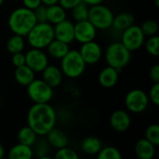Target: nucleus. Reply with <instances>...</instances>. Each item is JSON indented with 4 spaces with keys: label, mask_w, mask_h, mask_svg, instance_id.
<instances>
[{
    "label": "nucleus",
    "mask_w": 159,
    "mask_h": 159,
    "mask_svg": "<svg viewBox=\"0 0 159 159\" xmlns=\"http://www.w3.org/2000/svg\"><path fill=\"white\" fill-rule=\"evenodd\" d=\"M57 122L55 109L48 103H34L27 114V125L38 135L46 136Z\"/></svg>",
    "instance_id": "obj_1"
},
{
    "label": "nucleus",
    "mask_w": 159,
    "mask_h": 159,
    "mask_svg": "<svg viewBox=\"0 0 159 159\" xmlns=\"http://www.w3.org/2000/svg\"><path fill=\"white\" fill-rule=\"evenodd\" d=\"M36 22L34 11L23 6L13 9L7 20V25L10 31L15 34H20L24 37Z\"/></svg>",
    "instance_id": "obj_2"
},
{
    "label": "nucleus",
    "mask_w": 159,
    "mask_h": 159,
    "mask_svg": "<svg viewBox=\"0 0 159 159\" xmlns=\"http://www.w3.org/2000/svg\"><path fill=\"white\" fill-rule=\"evenodd\" d=\"M31 48L45 49L55 38L53 25L45 22H36L25 36Z\"/></svg>",
    "instance_id": "obj_3"
},
{
    "label": "nucleus",
    "mask_w": 159,
    "mask_h": 159,
    "mask_svg": "<svg viewBox=\"0 0 159 159\" xmlns=\"http://www.w3.org/2000/svg\"><path fill=\"white\" fill-rule=\"evenodd\" d=\"M103 56L107 65L112 66L120 72L129 63L131 60V51H129L120 41H115L106 48Z\"/></svg>",
    "instance_id": "obj_4"
},
{
    "label": "nucleus",
    "mask_w": 159,
    "mask_h": 159,
    "mask_svg": "<svg viewBox=\"0 0 159 159\" xmlns=\"http://www.w3.org/2000/svg\"><path fill=\"white\" fill-rule=\"evenodd\" d=\"M87 64L81 57L80 53L76 49H69V51L61 59V70L63 76L68 78H77L81 76Z\"/></svg>",
    "instance_id": "obj_5"
},
{
    "label": "nucleus",
    "mask_w": 159,
    "mask_h": 159,
    "mask_svg": "<svg viewBox=\"0 0 159 159\" xmlns=\"http://www.w3.org/2000/svg\"><path fill=\"white\" fill-rule=\"evenodd\" d=\"M114 13L108 7L99 4L89 7L88 20L97 30H108L112 27Z\"/></svg>",
    "instance_id": "obj_6"
},
{
    "label": "nucleus",
    "mask_w": 159,
    "mask_h": 159,
    "mask_svg": "<svg viewBox=\"0 0 159 159\" xmlns=\"http://www.w3.org/2000/svg\"><path fill=\"white\" fill-rule=\"evenodd\" d=\"M26 88L28 97L34 103H48L54 95V89L42 78H34Z\"/></svg>",
    "instance_id": "obj_7"
},
{
    "label": "nucleus",
    "mask_w": 159,
    "mask_h": 159,
    "mask_svg": "<svg viewBox=\"0 0 159 159\" xmlns=\"http://www.w3.org/2000/svg\"><path fill=\"white\" fill-rule=\"evenodd\" d=\"M148 94L139 89L129 91L125 97V106L127 110L133 114H141L144 112L149 105Z\"/></svg>",
    "instance_id": "obj_8"
},
{
    "label": "nucleus",
    "mask_w": 159,
    "mask_h": 159,
    "mask_svg": "<svg viewBox=\"0 0 159 159\" xmlns=\"http://www.w3.org/2000/svg\"><path fill=\"white\" fill-rule=\"evenodd\" d=\"M121 33L122 34L120 42L129 51H136L143 46L146 36L144 35L139 25L133 23Z\"/></svg>",
    "instance_id": "obj_9"
},
{
    "label": "nucleus",
    "mask_w": 159,
    "mask_h": 159,
    "mask_svg": "<svg viewBox=\"0 0 159 159\" xmlns=\"http://www.w3.org/2000/svg\"><path fill=\"white\" fill-rule=\"evenodd\" d=\"M25 64L35 74L41 73L48 64V55L40 48H32L25 53Z\"/></svg>",
    "instance_id": "obj_10"
},
{
    "label": "nucleus",
    "mask_w": 159,
    "mask_h": 159,
    "mask_svg": "<svg viewBox=\"0 0 159 159\" xmlns=\"http://www.w3.org/2000/svg\"><path fill=\"white\" fill-rule=\"evenodd\" d=\"M78 51L87 65H94L98 63L103 56L101 45L94 40L81 44Z\"/></svg>",
    "instance_id": "obj_11"
},
{
    "label": "nucleus",
    "mask_w": 159,
    "mask_h": 159,
    "mask_svg": "<svg viewBox=\"0 0 159 159\" xmlns=\"http://www.w3.org/2000/svg\"><path fill=\"white\" fill-rule=\"evenodd\" d=\"M97 35V29L89 20L76 21L75 23V40L78 43L83 44L95 39Z\"/></svg>",
    "instance_id": "obj_12"
},
{
    "label": "nucleus",
    "mask_w": 159,
    "mask_h": 159,
    "mask_svg": "<svg viewBox=\"0 0 159 159\" xmlns=\"http://www.w3.org/2000/svg\"><path fill=\"white\" fill-rule=\"evenodd\" d=\"M54 37L68 45L75 41V23L67 19L53 25Z\"/></svg>",
    "instance_id": "obj_13"
},
{
    "label": "nucleus",
    "mask_w": 159,
    "mask_h": 159,
    "mask_svg": "<svg viewBox=\"0 0 159 159\" xmlns=\"http://www.w3.org/2000/svg\"><path fill=\"white\" fill-rule=\"evenodd\" d=\"M131 125V117L128 111L116 110L110 116V126L117 132L127 131Z\"/></svg>",
    "instance_id": "obj_14"
},
{
    "label": "nucleus",
    "mask_w": 159,
    "mask_h": 159,
    "mask_svg": "<svg viewBox=\"0 0 159 159\" xmlns=\"http://www.w3.org/2000/svg\"><path fill=\"white\" fill-rule=\"evenodd\" d=\"M42 79L49 85L51 88L55 89L61 86L63 80V74L60 67L52 64H48L42 72Z\"/></svg>",
    "instance_id": "obj_15"
},
{
    "label": "nucleus",
    "mask_w": 159,
    "mask_h": 159,
    "mask_svg": "<svg viewBox=\"0 0 159 159\" xmlns=\"http://www.w3.org/2000/svg\"><path fill=\"white\" fill-rule=\"evenodd\" d=\"M119 79V71L112 66H105L101 70L98 75L100 85L104 89L114 88Z\"/></svg>",
    "instance_id": "obj_16"
},
{
    "label": "nucleus",
    "mask_w": 159,
    "mask_h": 159,
    "mask_svg": "<svg viewBox=\"0 0 159 159\" xmlns=\"http://www.w3.org/2000/svg\"><path fill=\"white\" fill-rule=\"evenodd\" d=\"M156 147L157 146L144 138L136 143L134 151L140 159H153L156 155Z\"/></svg>",
    "instance_id": "obj_17"
},
{
    "label": "nucleus",
    "mask_w": 159,
    "mask_h": 159,
    "mask_svg": "<svg viewBox=\"0 0 159 159\" xmlns=\"http://www.w3.org/2000/svg\"><path fill=\"white\" fill-rule=\"evenodd\" d=\"M46 136L48 145L55 149H60L68 145V137L60 129L53 128Z\"/></svg>",
    "instance_id": "obj_18"
},
{
    "label": "nucleus",
    "mask_w": 159,
    "mask_h": 159,
    "mask_svg": "<svg viewBox=\"0 0 159 159\" xmlns=\"http://www.w3.org/2000/svg\"><path fill=\"white\" fill-rule=\"evenodd\" d=\"M14 78L19 85L27 87L35 78V73L30 67L24 64L22 66L16 67L14 72Z\"/></svg>",
    "instance_id": "obj_19"
},
{
    "label": "nucleus",
    "mask_w": 159,
    "mask_h": 159,
    "mask_svg": "<svg viewBox=\"0 0 159 159\" xmlns=\"http://www.w3.org/2000/svg\"><path fill=\"white\" fill-rule=\"evenodd\" d=\"M46 48L48 51L47 54L49 57L56 59V60H61L70 49L68 44L62 41H60L56 38H54Z\"/></svg>",
    "instance_id": "obj_20"
},
{
    "label": "nucleus",
    "mask_w": 159,
    "mask_h": 159,
    "mask_svg": "<svg viewBox=\"0 0 159 159\" xmlns=\"http://www.w3.org/2000/svg\"><path fill=\"white\" fill-rule=\"evenodd\" d=\"M66 17V10L59 3L47 7V21L48 23L55 25L65 20Z\"/></svg>",
    "instance_id": "obj_21"
},
{
    "label": "nucleus",
    "mask_w": 159,
    "mask_h": 159,
    "mask_svg": "<svg viewBox=\"0 0 159 159\" xmlns=\"http://www.w3.org/2000/svg\"><path fill=\"white\" fill-rule=\"evenodd\" d=\"M33 157L34 150L32 146H28L20 143L12 146L7 152V157L9 159H31Z\"/></svg>",
    "instance_id": "obj_22"
},
{
    "label": "nucleus",
    "mask_w": 159,
    "mask_h": 159,
    "mask_svg": "<svg viewBox=\"0 0 159 159\" xmlns=\"http://www.w3.org/2000/svg\"><path fill=\"white\" fill-rule=\"evenodd\" d=\"M134 23V16L129 12H120L114 17L112 27L116 31L123 32Z\"/></svg>",
    "instance_id": "obj_23"
},
{
    "label": "nucleus",
    "mask_w": 159,
    "mask_h": 159,
    "mask_svg": "<svg viewBox=\"0 0 159 159\" xmlns=\"http://www.w3.org/2000/svg\"><path fill=\"white\" fill-rule=\"evenodd\" d=\"M102 144L99 138L94 136H89L84 139L81 143L82 151L89 156H97V154L102 149Z\"/></svg>",
    "instance_id": "obj_24"
},
{
    "label": "nucleus",
    "mask_w": 159,
    "mask_h": 159,
    "mask_svg": "<svg viewBox=\"0 0 159 159\" xmlns=\"http://www.w3.org/2000/svg\"><path fill=\"white\" fill-rule=\"evenodd\" d=\"M37 134L28 126L22 127L17 134V139L20 143L28 145V146H34L36 143L37 141Z\"/></svg>",
    "instance_id": "obj_25"
},
{
    "label": "nucleus",
    "mask_w": 159,
    "mask_h": 159,
    "mask_svg": "<svg viewBox=\"0 0 159 159\" xmlns=\"http://www.w3.org/2000/svg\"><path fill=\"white\" fill-rule=\"evenodd\" d=\"M25 44L26 43H25L24 36L13 34V35H11L8 38L6 47H7V50L10 54H13V53L23 51L25 48Z\"/></svg>",
    "instance_id": "obj_26"
},
{
    "label": "nucleus",
    "mask_w": 159,
    "mask_h": 159,
    "mask_svg": "<svg viewBox=\"0 0 159 159\" xmlns=\"http://www.w3.org/2000/svg\"><path fill=\"white\" fill-rule=\"evenodd\" d=\"M89 9V7L87 4H85L83 1H81L75 7H74L71 9V11H72V17L75 20V22L88 20Z\"/></svg>",
    "instance_id": "obj_27"
},
{
    "label": "nucleus",
    "mask_w": 159,
    "mask_h": 159,
    "mask_svg": "<svg viewBox=\"0 0 159 159\" xmlns=\"http://www.w3.org/2000/svg\"><path fill=\"white\" fill-rule=\"evenodd\" d=\"M144 48L147 53L153 57H158L159 55V36L157 34L148 36L144 41Z\"/></svg>",
    "instance_id": "obj_28"
},
{
    "label": "nucleus",
    "mask_w": 159,
    "mask_h": 159,
    "mask_svg": "<svg viewBox=\"0 0 159 159\" xmlns=\"http://www.w3.org/2000/svg\"><path fill=\"white\" fill-rule=\"evenodd\" d=\"M98 159H121L122 155L120 151L114 146L102 147L100 152L97 154Z\"/></svg>",
    "instance_id": "obj_29"
},
{
    "label": "nucleus",
    "mask_w": 159,
    "mask_h": 159,
    "mask_svg": "<svg viewBox=\"0 0 159 159\" xmlns=\"http://www.w3.org/2000/svg\"><path fill=\"white\" fill-rule=\"evenodd\" d=\"M145 36H152L158 34L159 25L155 20H147L140 26Z\"/></svg>",
    "instance_id": "obj_30"
},
{
    "label": "nucleus",
    "mask_w": 159,
    "mask_h": 159,
    "mask_svg": "<svg viewBox=\"0 0 159 159\" xmlns=\"http://www.w3.org/2000/svg\"><path fill=\"white\" fill-rule=\"evenodd\" d=\"M145 139L155 146L159 145V126L157 124L150 125L145 130Z\"/></svg>",
    "instance_id": "obj_31"
},
{
    "label": "nucleus",
    "mask_w": 159,
    "mask_h": 159,
    "mask_svg": "<svg viewBox=\"0 0 159 159\" xmlns=\"http://www.w3.org/2000/svg\"><path fill=\"white\" fill-rule=\"evenodd\" d=\"M55 158L56 159H78L79 156L77 155V153L68 147V146H64L61 147L60 149H57V152L55 154Z\"/></svg>",
    "instance_id": "obj_32"
},
{
    "label": "nucleus",
    "mask_w": 159,
    "mask_h": 159,
    "mask_svg": "<svg viewBox=\"0 0 159 159\" xmlns=\"http://www.w3.org/2000/svg\"><path fill=\"white\" fill-rule=\"evenodd\" d=\"M149 100L156 105H159V82L157 83H153L149 93H148Z\"/></svg>",
    "instance_id": "obj_33"
},
{
    "label": "nucleus",
    "mask_w": 159,
    "mask_h": 159,
    "mask_svg": "<svg viewBox=\"0 0 159 159\" xmlns=\"http://www.w3.org/2000/svg\"><path fill=\"white\" fill-rule=\"evenodd\" d=\"M33 11H34V17H35L37 22L47 21V7L46 6L41 4L36 8H34Z\"/></svg>",
    "instance_id": "obj_34"
},
{
    "label": "nucleus",
    "mask_w": 159,
    "mask_h": 159,
    "mask_svg": "<svg viewBox=\"0 0 159 159\" xmlns=\"http://www.w3.org/2000/svg\"><path fill=\"white\" fill-rule=\"evenodd\" d=\"M48 151V142H45V141H41L37 143V146H36V149H35V152L37 154V157L41 159H46L48 158L47 157V153Z\"/></svg>",
    "instance_id": "obj_35"
},
{
    "label": "nucleus",
    "mask_w": 159,
    "mask_h": 159,
    "mask_svg": "<svg viewBox=\"0 0 159 159\" xmlns=\"http://www.w3.org/2000/svg\"><path fill=\"white\" fill-rule=\"evenodd\" d=\"M11 62L12 64L16 67H20L25 64V54L21 52H17L11 54Z\"/></svg>",
    "instance_id": "obj_36"
},
{
    "label": "nucleus",
    "mask_w": 159,
    "mask_h": 159,
    "mask_svg": "<svg viewBox=\"0 0 159 159\" xmlns=\"http://www.w3.org/2000/svg\"><path fill=\"white\" fill-rule=\"evenodd\" d=\"M82 0H59V4L65 9L71 10L74 7L79 4Z\"/></svg>",
    "instance_id": "obj_37"
},
{
    "label": "nucleus",
    "mask_w": 159,
    "mask_h": 159,
    "mask_svg": "<svg viewBox=\"0 0 159 159\" xmlns=\"http://www.w3.org/2000/svg\"><path fill=\"white\" fill-rule=\"evenodd\" d=\"M149 76L153 83L159 82V65L157 63L151 67L149 72Z\"/></svg>",
    "instance_id": "obj_38"
},
{
    "label": "nucleus",
    "mask_w": 159,
    "mask_h": 159,
    "mask_svg": "<svg viewBox=\"0 0 159 159\" xmlns=\"http://www.w3.org/2000/svg\"><path fill=\"white\" fill-rule=\"evenodd\" d=\"M21 2H22L23 7L32 10H34V8H36L38 6L42 4L41 0H21Z\"/></svg>",
    "instance_id": "obj_39"
},
{
    "label": "nucleus",
    "mask_w": 159,
    "mask_h": 159,
    "mask_svg": "<svg viewBox=\"0 0 159 159\" xmlns=\"http://www.w3.org/2000/svg\"><path fill=\"white\" fill-rule=\"evenodd\" d=\"M85 4H87L89 7L91 6H95V5H99V4H102V2L104 0H82Z\"/></svg>",
    "instance_id": "obj_40"
},
{
    "label": "nucleus",
    "mask_w": 159,
    "mask_h": 159,
    "mask_svg": "<svg viewBox=\"0 0 159 159\" xmlns=\"http://www.w3.org/2000/svg\"><path fill=\"white\" fill-rule=\"evenodd\" d=\"M41 3H42V5H44L46 7H48V6H51V5L58 4L59 0H41Z\"/></svg>",
    "instance_id": "obj_41"
},
{
    "label": "nucleus",
    "mask_w": 159,
    "mask_h": 159,
    "mask_svg": "<svg viewBox=\"0 0 159 159\" xmlns=\"http://www.w3.org/2000/svg\"><path fill=\"white\" fill-rule=\"evenodd\" d=\"M5 155H6L5 147H4V146H3V144L0 143V159H2L3 157H5Z\"/></svg>",
    "instance_id": "obj_42"
},
{
    "label": "nucleus",
    "mask_w": 159,
    "mask_h": 159,
    "mask_svg": "<svg viewBox=\"0 0 159 159\" xmlns=\"http://www.w3.org/2000/svg\"><path fill=\"white\" fill-rule=\"evenodd\" d=\"M155 3H156V6L158 7H159V0H155Z\"/></svg>",
    "instance_id": "obj_43"
},
{
    "label": "nucleus",
    "mask_w": 159,
    "mask_h": 159,
    "mask_svg": "<svg viewBox=\"0 0 159 159\" xmlns=\"http://www.w3.org/2000/svg\"><path fill=\"white\" fill-rule=\"evenodd\" d=\"M4 1H5V0H0V7H2V6H3V4H4Z\"/></svg>",
    "instance_id": "obj_44"
},
{
    "label": "nucleus",
    "mask_w": 159,
    "mask_h": 159,
    "mask_svg": "<svg viewBox=\"0 0 159 159\" xmlns=\"http://www.w3.org/2000/svg\"><path fill=\"white\" fill-rule=\"evenodd\" d=\"M0 103H1V102H0Z\"/></svg>",
    "instance_id": "obj_45"
}]
</instances>
